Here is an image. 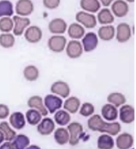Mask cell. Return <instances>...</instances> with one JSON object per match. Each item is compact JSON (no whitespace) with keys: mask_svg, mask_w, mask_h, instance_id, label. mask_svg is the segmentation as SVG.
I'll use <instances>...</instances> for the list:
<instances>
[{"mask_svg":"<svg viewBox=\"0 0 136 149\" xmlns=\"http://www.w3.org/2000/svg\"><path fill=\"white\" fill-rule=\"evenodd\" d=\"M87 125L88 128L93 131L107 133L113 136L116 135L121 130L120 124L118 122L106 123L99 114H95L90 118Z\"/></svg>","mask_w":136,"mask_h":149,"instance_id":"obj_1","label":"cell"},{"mask_svg":"<svg viewBox=\"0 0 136 149\" xmlns=\"http://www.w3.org/2000/svg\"><path fill=\"white\" fill-rule=\"evenodd\" d=\"M70 133L69 143L72 146H75L79 142L83 134V127L77 122H73L67 126Z\"/></svg>","mask_w":136,"mask_h":149,"instance_id":"obj_2","label":"cell"},{"mask_svg":"<svg viewBox=\"0 0 136 149\" xmlns=\"http://www.w3.org/2000/svg\"><path fill=\"white\" fill-rule=\"evenodd\" d=\"M66 39L62 36H54L49 39L48 46L50 49L55 52H61L64 50Z\"/></svg>","mask_w":136,"mask_h":149,"instance_id":"obj_3","label":"cell"},{"mask_svg":"<svg viewBox=\"0 0 136 149\" xmlns=\"http://www.w3.org/2000/svg\"><path fill=\"white\" fill-rule=\"evenodd\" d=\"M76 20L87 29H93L97 25L96 17L93 15L84 11L79 12L76 14Z\"/></svg>","mask_w":136,"mask_h":149,"instance_id":"obj_4","label":"cell"},{"mask_svg":"<svg viewBox=\"0 0 136 149\" xmlns=\"http://www.w3.org/2000/svg\"><path fill=\"white\" fill-rule=\"evenodd\" d=\"M63 100L56 96L48 95L45 98V104L50 114H53L62 107Z\"/></svg>","mask_w":136,"mask_h":149,"instance_id":"obj_5","label":"cell"},{"mask_svg":"<svg viewBox=\"0 0 136 149\" xmlns=\"http://www.w3.org/2000/svg\"><path fill=\"white\" fill-rule=\"evenodd\" d=\"M120 120L125 124H130L135 120V109L131 106L126 104L121 107L119 110Z\"/></svg>","mask_w":136,"mask_h":149,"instance_id":"obj_6","label":"cell"},{"mask_svg":"<svg viewBox=\"0 0 136 149\" xmlns=\"http://www.w3.org/2000/svg\"><path fill=\"white\" fill-rule=\"evenodd\" d=\"M34 10L33 3L29 0H20L16 6V13L18 15L26 16L31 15Z\"/></svg>","mask_w":136,"mask_h":149,"instance_id":"obj_7","label":"cell"},{"mask_svg":"<svg viewBox=\"0 0 136 149\" xmlns=\"http://www.w3.org/2000/svg\"><path fill=\"white\" fill-rule=\"evenodd\" d=\"M43 33L41 30L36 26H31L28 28L24 33L27 41L31 43L38 42L41 39Z\"/></svg>","mask_w":136,"mask_h":149,"instance_id":"obj_8","label":"cell"},{"mask_svg":"<svg viewBox=\"0 0 136 149\" xmlns=\"http://www.w3.org/2000/svg\"><path fill=\"white\" fill-rule=\"evenodd\" d=\"M55 128L54 121L50 118H45L37 126V130L43 136L49 135L53 132Z\"/></svg>","mask_w":136,"mask_h":149,"instance_id":"obj_9","label":"cell"},{"mask_svg":"<svg viewBox=\"0 0 136 149\" xmlns=\"http://www.w3.org/2000/svg\"><path fill=\"white\" fill-rule=\"evenodd\" d=\"M51 91L53 93L59 95L63 98H66L70 95V90L67 83L62 81H58L52 85Z\"/></svg>","mask_w":136,"mask_h":149,"instance_id":"obj_10","label":"cell"},{"mask_svg":"<svg viewBox=\"0 0 136 149\" xmlns=\"http://www.w3.org/2000/svg\"><path fill=\"white\" fill-rule=\"evenodd\" d=\"M83 53L82 46L78 41L71 40L68 44L66 53L71 58H77L81 56Z\"/></svg>","mask_w":136,"mask_h":149,"instance_id":"obj_11","label":"cell"},{"mask_svg":"<svg viewBox=\"0 0 136 149\" xmlns=\"http://www.w3.org/2000/svg\"><path fill=\"white\" fill-rule=\"evenodd\" d=\"M15 25L13 30L14 34L17 36H20L23 33L25 29L31 24L29 18H22L17 16L13 17Z\"/></svg>","mask_w":136,"mask_h":149,"instance_id":"obj_12","label":"cell"},{"mask_svg":"<svg viewBox=\"0 0 136 149\" xmlns=\"http://www.w3.org/2000/svg\"><path fill=\"white\" fill-rule=\"evenodd\" d=\"M131 36V30L130 26L126 23H122L117 27L116 38L119 42L123 43L127 42Z\"/></svg>","mask_w":136,"mask_h":149,"instance_id":"obj_13","label":"cell"},{"mask_svg":"<svg viewBox=\"0 0 136 149\" xmlns=\"http://www.w3.org/2000/svg\"><path fill=\"white\" fill-rule=\"evenodd\" d=\"M84 50L86 52H89L94 50L98 44V37L96 33L89 32L87 33L82 40Z\"/></svg>","mask_w":136,"mask_h":149,"instance_id":"obj_14","label":"cell"},{"mask_svg":"<svg viewBox=\"0 0 136 149\" xmlns=\"http://www.w3.org/2000/svg\"><path fill=\"white\" fill-rule=\"evenodd\" d=\"M134 139L130 134L124 133L121 134L116 139V146L119 149H128L132 147Z\"/></svg>","mask_w":136,"mask_h":149,"instance_id":"obj_15","label":"cell"},{"mask_svg":"<svg viewBox=\"0 0 136 149\" xmlns=\"http://www.w3.org/2000/svg\"><path fill=\"white\" fill-rule=\"evenodd\" d=\"M101 111L103 118L109 121L115 120L118 117V110L116 107L110 104L103 106Z\"/></svg>","mask_w":136,"mask_h":149,"instance_id":"obj_16","label":"cell"},{"mask_svg":"<svg viewBox=\"0 0 136 149\" xmlns=\"http://www.w3.org/2000/svg\"><path fill=\"white\" fill-rule=\"evenodd\" d=\"M28 105L29 107L36 109L43 116L48 114V111L43 104V99L40 96H34L30 98L28 101Z\"/></svg>","mask_w":136,"mask_h":149,"instance_id":"obj_17","label":"cell"},{"mask_svg":"<svg viewBox=\"0 0 136 149\" xmlns=\"http://www.w3.org/2000/svg\"><path fill=\"white\" fill-rule=\"evenodd\" d=\"M67 24L61 18H56L50 22L48 28L50 32L53 33H63L66 30Z\"/></svg>","mask_w":136,"mask_h":149,"instance_id":"obj_18","label":"cell"},{"mask_svg":"<svg viewBox=\"0 0 136 149\" xmlns=\"http://www.w3.org/2000/svg\"><path fill=\"white\" fill-rule=\"evenodd\" d=\"M112 11L116 17H123L126 16L128 11V4L123 1H115L112 6Z\"/></svg>","mask_w":136,"mask_h":149,"instance_id":"obj_19","label":"cell"},{"mask_svg":"<svg viewBox=\"0 0 136 149\" xmlns=\"http://www.w3.org/2000/svg\"><path fill=\"white\" fill-rule=\"evenodd\" d=\"M9 122L14 128L18 130L22 129L26 125L24 115L19 112L13 113L10 117Z\"/></svg>","mask_w":136,"mask_h":149,"instance_id":"obj_20","label":"cell"},{"mask_svg":"<svg viewBox=\"0 0 136 149\" xmlns=\"http://www.w3.org/2000/svg\"><path fill=\"white\" fill-rule=\"evenodd\" d=\"M80 104L79 99L76 97H72L66 100L63 108L71 114H75L78 111Z\"/></svg>","mask_w":136,"mask_h":149,"instance_id":"obj_21","label":"cell"},{"mask_svg":"<svg viewBox=\"0 0 136 149\" xmlns=\"http://www.w3.org/2000/svg\"><path fill=\"white\" fill-rule=\"evenodd\" d=\"M69 36L72 39L81 38L84 36L85 31L84 28L77 23L71 24L68 29Z\"/></svg>","mask_w":136,"mask_h":149,"instance_id":"obj_22","label":"cell"},{"mask_svg":"<svg viewBox=\"0 0 136 149\" xmlns=\"http://www.w3.org/2000/svg\"><path fill=\"white\" fill-rule=\"evenodd\" d=\"M56 142L60 145H63L68 143L70 136L67 130L63 128H57L54 134Z\"/></svg>","mask_w":136,"mask_h":149,"instance_id":"obj_23","label":"cell"},{"mask_svg":"<svg viewBox=\"0 0 136 149\" xmlns=\"http://www.w3.org/2000/svg\"><path fill=\"white\" fill-rule=\"evenodd\" d=\"M114 146V140L111 136L103 134L98 138V147L99 149H112Z\"/></svg>","mask_w":136,"mask_h":149,"instance_id":"obj_24","label":"cell"},{"mask_svg":"<svg viewBox=\"0 0 136 149\" xmlns=\"http://www.w3.org/2000/svg\"><path fill=\"white\" fill-rule=\"evenodd\" d=\"M115 28L113 26H102L98 31V35L101 40L109 41L112 40L115 36Z\"/></svg>","mask_w":136,"mask_h":149,"instance_id":"obj_25","label":"cell"},{"mask_svg":"<svg viewBox=\"0 0 136 149\" xmlns=\"http://www.w3.org/2000/svg\"><path fill=\"white\" fill-rule=\"evenodd\" d=\"M80 6L84 10L93 13H96L101 7L97 0H82L80 1Z\"/></svg>","mask_w":136,"mask_h":149,"instance_id":"obj_26","label":"cell"},{"mask_svg":"<svg viewBox=\"0 0 136 149\" xmlns=\"http://www.w3.org/2000/svg\"><path fill=\"white\" fill-rule=\"evenodd\" d=\"M26 117L28 123L32 126L38 125L42 118L41 113L34 109L28 110L26 113Z\"/></svg>","mask_w":136,"mask_h":149,"instance_id":"obj_27","label":"cell"},{"mask_svg":"<svg viewBox=\"0 0 136 149\" xmlns=\"http://www.w3.org/2000/svg\"><path fill=\"white\" fill-rule=\"evenodd\" d=\"M30 143L29 138L25 135H18L14 139L12 143L14 149H25Z\"/></svg>","mask_w":136,"mask_h":149,"instance_id":"obj_28","label":"cell"},{"mask_svg":"<svg viewBox=\"0 0 136 149\" xmlns=\"http://www.w3.org/2000/svg\"><path fill=\"white\" fill-rule=\"evenodd\" d=\"M0 130L4 134L5 140L11 141L15 138L17 133L11 129L9 124L6 121L2 122L0 123Z\"/></svg>","mask_w":136,"mask_h":149,"instance_id":"obj_29","label":"cell"},{"mask_svg":"<svg viewBox=\"0 0 136 149\" xmlns=\"http://www.w3.org/2000/svg\"><path fill=\"white\" fill-rule=\"evenodd\" d=\"M98 21L101 24H108L113 23L114 17L108 8H103L100 11L98 15Z\"/></svg>","mask_w":136,"mask_h":149,"instance_id":"obj_30","label":"cell"},{"mask_svg":"<svg viewBox=\"0 0 136 149\" xmlns=\"http://www.w3.org/2000/svg\"><path fill=\"white\" fill-rule=\"evenodd\" d=\"M55 122L60 126L67 125L71 120V116L66 111L61 110L57 111L54 116Z\"/></svg>","mask_w":136,"mask_h":149,"instance_id":"obj_31","label":"cell"},{"mask_svg":"<svg viewBox=\"0 0 136 149\" xmlns=\"http://www.w3.org/2000/svg\"><path fill=\"white\" fill-rule=\"evenodd\" d=\"M107 100L110 103L114 104L116 107H118L126 102L125 96L119 93H113L110 94L108 96Z\"/></svg>","mask_w":136,"mask_h":149,"instance_id":"obj_32","label":"cell"},{"mask_svg":"<svg viewBox=\"0 0 136 149\" xmlns=\"http://www.w3.org/2000/svg\"><path fill=\"white\" fill-rule=\"evenodd\" d=\"M39 72L38 69L33 65H29L26 67L24 70V75L26 79L28 81L36 80L39 77Z\"/></svg>","mask_w":136,"mask_h":149,"instance_id":"obj_33","label":"cell"},{"mask_svg":"<svg viewBox=\"0 0 136 149\" xmlns=\"http://www.w3.org/2000/svg\"><path fill=\"white\" fill-rule=\"evenodd\" d=\"M13 14L12 3L8 1H0V17L3 16L10 17Z\"/></svg>","mask_w":136,"mask_h":149,"instance_id":"obj_34","label":"cell"},{"mask_svg":"<svg viewBox=\"0 0 136 149\" xmlns=\"http://www.w3.org/2000/svg\"><path fill=\"white\" fill-rule=\"evenodd\" d=\"M15 43V38L11 33H3L0 35V45L4 48L12 47Z\"/></svg>","mask_w":136,"mask_h":149,"instance_id":"obj_35","label":"cell"},{"mask_svg":"<svg viewBox=\"0 0 136 149\" xmlns=\"http://www.w3.org/2000/svg\"><path fill=\"white\" fill-rule=\"evenodd\" d=\"M13 25V22L9 17H3L0 19V31L2 32H10L12 30Z\"/></svg>","mask_w":136,"mask_h":149,"instance_id":"obj_36","label":"cell"},{"mask_svg":"<svg viewBox=\"0 0 136 149\" xmlns=\"http://www.w3.org/2000/svg\"><path fill=\"white\" fill-rule=\"evenodd\" d=\"M94 111V107L92 104L89 102H85L81 108L80 114L85 117H88L93 114Z\"/></svg>","mask_w":136,"mask_h":149,"instance_id":"obj_37","label":"cell"},{"mask_svg":"<svg viewBox=\"0 0 136 149\" xmlns=\"http://www.w3.org/2000/svg\"><path fill=\"white\" fill-rule=\"evenodd\" d=\"M59 0H45L43 4L46 8L52 9L57 8L60 4Z\"/></svg>","mask_w":136,"mask_h":149,"instance_id":"obj_38","label":"cell"},{"mask_svg":"<svg viewBox=\"0 0 136 149\" xmlns=\"http://www.w3.org/2000/svg\"><path fill=\"white\" fill-rule=\"evenodd\" d=\"M10 110L8 106L5 104H0V119H4L9 115Z\"/></svg>","mask_w":136,"mask_h":149,"instance_id":"obj_39","label":"cell"},{"mask_svg":"<svg viewBox=\"0 0 136 149\" xmlns=\"http://www.w3.org/2000/svg\"><path fill=\"white\" fill-rule=\"evenodd\" d=\"M0 149H14L12 143L7 141L5 142L0 146Z\"/></svg>","mask_w":136,"mask_h":149,"instance_id":"obj_40","label":"cell"},{"mask_svg":"<svg viewBox=\"0 0 136 149\" xmlns=\"http://www.w3.org/2000/svg\"><path fill=\"white\" fill-rule=\"evenodd\" d=\"M101 2L103 6H108L112 2V1H101Z\"/></svg>","mask_w":136,"mask_h":149,"instance_id":"obj_41","label":"cell"},{"mask_svg":"<svg viewBox=\"0 0 136 149\" xmlns=\"http://www.w3.org/2000/svg\"><path fill=\"white\" fill-rule=\"evenodd\" d=\"M5 140V136L4 134L0 130V144Z\"/></svg>","mask_w":136,"mask_h":149,"instance_id":"obj_42","label":"cell"},{"mask_svg":"<svg viewBox=\"0 0 136 149\" xmlns=\"http://www.w3.org/2000/svg\"><path fill=\"white\" fill-rule=\"evenodd\" d=\"M41 149L39 147L37 146L34 145H33L30 146H29V147L26 148V149Z\"/></svg>","mask_w":136,"mask_h":149,"instance_id":"obj_43","label":"cell"},{"mask_svg":"<svg viewBox=\"0 0 136 149\" xmlns=\"http://www.w3.org/2000/svg\"><path fill=\"white\" fill-rule=\"evenodd\" d=\"M134 149V148H133V149Z\"/></svg>","mask_w":136,"mask_h":149,"instance_id":"obj_44","label":"cell"}]
</instances>
